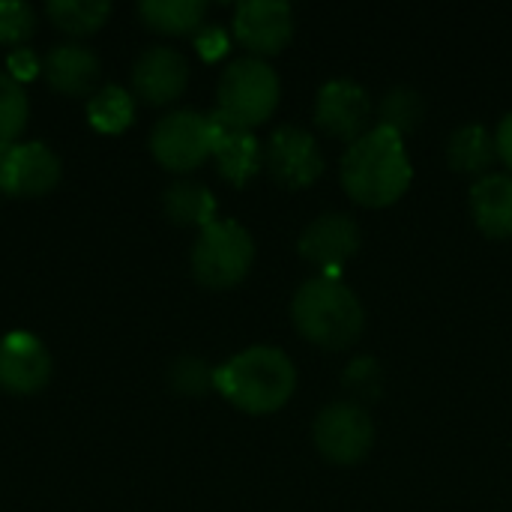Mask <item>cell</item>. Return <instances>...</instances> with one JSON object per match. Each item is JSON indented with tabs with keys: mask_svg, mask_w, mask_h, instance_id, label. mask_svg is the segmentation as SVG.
<instances>
[{
	"mask_svg": "<svg viewBox=\"0 0 512 512\" xmlns=\"http://www.w3.org/2000/svg\"><path fill=\"white\" fill-rule=\"evenodd\" d=\"M414 180V168L405 141L390 126H375L357 138L342 156L345 192L363 207L396 204Z\"/></svg>",
	"mask_w": 512,
	"mask_h": 512,
	"instance_id": "cell-1",
	"label": "cell"
},
{
	"mask_svg": "<svg viewBox=\"0 0 512 512\" xmlns=\"http://www.w3.org/2000/svg\"><path fill=\"white\" fill-rule=\"evenodd\" d=\"M213 387L243 414H273L294 396L297 369L285 351L255 345L219 366Z\"/></svg>",
	"mask_w": 512,
	"mask_h": 512,
	"instance_id": "cell-2",
	"label": "cell"
},
{
	"mask_svg": "<svg viewBox=\"0 0 512 512\" xmlns=\"http://www.w3.org/2000/svg\"><path fill=\"white\" fill-rule=\"evenodd\" d=\"M291 318L303 339L327 351H342L354 345L366 327V312L360 297L339 276H324V273L309 279L294 294Z\"/></svg>",
	"mask_w": 512,
	"mask_h": 512,
	"instance_id": "cell-3",
	"label": "cell"
},
{
	"mask_svg": "<svg viewBox=\"0 0 512 512\" xmlns=\"http://www.w3.org/2000/svg\"><path fill=\"white\" fill-rule=\"evenodd\" d=\"M255 261L252 234L234 219H216L192 246V276L213 291L234 288L246 279Z\"/></svg>",
	"mask_w": 512,
	"mask_h": 512,
	"instance_id": "cell-4",
	"label": "cell"
},
{
	"mask_svg": "<svg viewBox=\"0 0 512 512\" xmlns=\"http://www.w3.org/2000/svg\"><path fill=\"white\" fill-rule=\"evenodd\" d=\"M216 96H219V105H216L219 114L252 129L270 120V114L276 111L279 75L261 57H240L225 66Z\"/></svg>",
	"mask_w": 512,
	"mask_h": 512,
	"instance_id": "cell-5",
	"label": "cell"
},
{
	"mask_svg": "<svg viewBox=\"0 0 512 512\" xmlns=\"http://www.w3.org/2000/svg\"><path fill=\"white\" fill-rule=\"evenodd\" d=\"M312 438L327 462L357 465L375 444V423L357 402H333L315 417Z\"/></svg>",
	"mask_w": 512,
	"mask_h": 512,
	"instance_id": "cell-6",
	"label": "cell"
},
{
	"mask_svg": "<svg viewBox=\"0 0 512 512\" xmlns=\"http://www.w3.org/2000/svg\"><path fill=\"white\" fill-rule=\"evenodd\" d=\"M210 147V117L189 108L165 114L150 132L153 159L174 174L195 171L210 156Z\"/></svg>",
	"mask_w": 512,
	"mask_h": 512,
	"instance_id": "cell-7",
	"label": "cell"
},
{
	"mask_svg": "<svg viewBox=\"0 0 512 512\" xmlns=\"http://www.w3.org/2000/svg\"><path fill=\"white\" fill-rule=\"evenodd\" d=\"M264 165L273 174V180L285 189L312 186L324 174V156L315 135L291 123L273 129L264 150Z\"/></svg>",
	"mask_w": 512,
	"mask_h": 512,
	"instance_id": "cell-8",
	"label": "cell"
},
{
	"mask_svg": "<svg viewBox=\"0 0 512 512\" xmlns=\"http://www.w3.org/2000/svg\"><path fill=\"white\" fill-rule=\"evenodd\" d=\"M369 114H372L369 93L357 81L336 78V81H327L318 90L315 123L330 138L354 144L357 138H363L369 132Z\"/></svg>",
	"mask_w": 512,
	"mask_h": 512,
	"instance_id": "cell-9",
	"label": "cell"
},
{
	"mask_svg": "<svg viewBox=\"0 0 512 512\" xmlns=\"http://www.w3.org/2000/svg\"><path fill=\"white\" fill-rule=\"evenodd\" d=\"M51 381V354L27 330L0 339V390L12 396H33Z\"/></svg>",
	"mask_w": 512,
	"mask_h": 512,
	"instance_id": "cell-10",
	"label": "cell"
},
{
	"mask_svg": "<svg viewBox=\"0 0 512 512\" xmlns=\"http://www.w3.org/2000/svg\"><path fill=\"white\" fill-rule=\"evenodd\" d=\"M234 36L258 57L279 54L294 36V12L282 0H249L234 12Z\"/></svg>",
	"mask_w": 512,
	"mask_h": 512,
	"instance_id": "cell-11",
	"label": "cell"
},
{
	"mask_svg": "<svg viewBox=\"0 0 512 512\" xmlns=\"http://www.w3.org/2000/svg\"><path fill=\"white\" fill-rule=\"evenodd\" d=\"M207 117H210V141H213L210 156L216 159L219 174L234 186H246L261 171V162H264L258 138L252 135V129L228 120L219 111Z\"/></svg>",
	"mask_w": 512,
	"mask_h": 512,
	"instance_id": "cell-12",
	"label": "cell"
},
{
	"mask_svg": "<svg viewBox=\"0 0 512 512\" xmlns=\"http://www.w3.org/2000/svg\"><path fill=\"white\" fill-rule=\"evenodd\" d=\"M189 84V63L180 51L153 45L132 66V93L147 105H168L183 96Z\"/></svg>",
	"mask_w": 512,
	"mask_h": 512,
	"instance_id": "cell-13",
	"label": "cell"
},
{
	"mask_svg": "<svg viewBox=\"0 0 512 512\" xmlns=\"http://www.w3.org/2000/svg\"><path fill=\"white\" fill-rule=\"evenodd\" d=\"M297 249L309 264L321 267L324 276H336L342 264L360 249V228L345 213H327V216H318L300 234Z\"/></svg>",
	"mask_w": 512,
	"mask_h": 512,
	"instance_id": "cell-14",
	"label": "cell"
},
{
	"mask_svg": "<svg viewBox=\"0 0 512 512\" xmlns=\"http://www.w3.org/2000/svg\"><path fill=\"white\" fill-rule=\"evenodd\" d=\"M60 183V159L42 141L12 144L9 168H6V192L21 198H39L54 192Z\"/></svg>",
	"mask_w": 512,
	"mask_h": 512,
	"instance_id": "cell-15",
	"label": "cell"
},
{
	"mask_svg": "<svg viewBox=\"0 0 512 512\" xmlns=\"http://www.w3.org/2000/svg\"><path fill=\"white\" fill-rule=\"evenodd\" d=\"M42 75L48 87L60 96H93L102 66L87 45L63 42L42 57Z\"/></svg>",
	"mask_w": 512,
	"mask_h": 512,
	"instance_id": "cell-16",
	"label": "cell"
},
{
	"mask_svg": "<svg viewBox=\"0 0 512 512\" xmlns=\"http://www.w3.org/2000/svg\"><path fill=\"white\" fill-rule=\"evenodd\" d=\"M471 213L486 237H512V174H486L471 189Z\"/></svg>",
	"mask_w": 512,
	"mask_h": 512,
	"instance_id": "cell-17",
	"label": "cell"
},
{
	"mask_svg": "<svg viewBox=\"0 0 512 512\" xmlns=\"http://www.w3.org/2000/svg\"><path fill=\"white\" fill-rule=\"evenodd\" d=\"M162 207H165V216L183 228H201L204 231L207 225L216 222V198L204 183H195V180L171 183L165 189Z\"/></svg>",
	"mask_w": 512,
	"mask_h": 512,
	"instance_id": "cell-18",
	"label": "cell"
},
{
	"mask_svg": "<svg viewBox=\"0 0 512 512\" xmlns=\"http://www.w3.org/2000/svg\"><path fill=\"white\" fill-rule=\"evenodd\" d=\"M141 21L165 36H195L204 27L207 3L201 0H144L138 6Z\"/></svg>",
	"mask_w": 512,
	"mask_h": 512,
	"instance_id": "cell-19",
	"label": "cell"
},
{
	"mask_svg": "<svg viewBox=\"0 0 512 512\" xmlns=\"http://www.w3.org/2000/svg\"><path fill=\"white\" fill-rule=\"evenodd\" d=\"M447 159L453 165V171L459 174H489V168L498 159V147H495V135H489L486 126L480 123H468L459 126L450 135L447 144Z\"/></svg>",
	"mask_w": 512,
	"mask_h": 512,
	"instance_id": "cell-20",
	"label": "cell"
},
{
	"mask_svg": "<svg viewBox=\"0 0 512 512\" xmlns=\"http://www.w3.org/2000/svg\"><path fill=\"white\" fill-rule=\"evenodd\" d=\"M87 120L102 135H120L135 120V96L126 87L105 84L87 102Z\"/></svg>",
	"mask_w": 512,
	"mask_h": 512,
	"instance_id": "cell-21",
	"label": "cell"
},
{
	"mask_svg": "<svg viewBox=\"0 0 512 512\" xmlns=\"http://www.w3.org/2000/svg\"><path fill=\"white\" fill-rule=\"evenodd\" d=\"M45 15L51 18V24L60 33L81 39V36L96 33L108 21L111 3H105V0H54L45 6Z\"/></svg>",
	"mask_w": 512,
	"mask_h": 512,
	"instance_id": "cell-22",
	"label": "cell"
},
{
	"mask_svg": "<svg viewBox=\"0 0 512 512\" xmlns=\"http://www.w3.org/2000/svg\"><path fill=\"white\" fill-rule=\"evenodd\" d=\"M27 114H30V105H27L24 87L6 72H0V147L18 141V135L27 126Z\"/></svg>",
	"mask_w": 512,
	"mask_h": 512,
	"instance_id": "cell-23",
	"label": "cell"
},
{
	"mask_svg": "<svg viewBox=\"0 0 512 512\" xmlns=\"http://www.w3.org/2000/svg\"><path fill=\"white\" fill-rule=\"evenodd\" d=\"M420 120H423V99H420L417 90L393 87L384 96V102H381V126H390L405 138V132L417 129Z\"/></svg>",
	"mask_w": 512,
	"mask_h": 512,
	"instance_id": "cell-24",
	"label": "cell"
},
{
	"mask_svg": "<svg viewBox=\"0 0 512 512\" xmlns=\"http://www.w3.org/2000/svg\"><path fill=\"white\" fill-rule=\"evenodd\" d=\"M213 375L216 369H210L201 357H180L168 369V384L183 396H204L213 387Z\"/></svg>",
	"mask_w": 512,
	"mask_h": 512,
	"instance_id": "cell-25",
	"label": "cell"
},
{
	"mask_svg": "<svg viewBox=\"0 0 512 512\" xmlns=\"http://www.w3.org/2000/svg\"><path fill=\"white\" fill-rule=\"evenodd\" d=\"M36 30V12L21 0H0V45L21 48Z\"/></svg>",
	"mask_w": 512,
	"mask_h": 512,
	"instance_id": "cell-26",
	"label": "cell"
},
{
	"mask_svg": "<svg viewBox=\"0 0 512 512\" xmlns=\"http://www.w3.org/2000/svg\"><path fill=\"white\" fill-rule=\"evenodd\" d=\"M195 48L204 60H219L225 51H228V33L222 27H210L204 24L198 33H195Z\"/></svg>",
	"mask_w": 512,
	"mask_h": 512,
	"instance_id": "cell-27",
	"label": "cell"
},
{
	"mask_svg": "<svg viewBox=\"0 0 512 512\" xmlns=\"http://www.w3.org/2000/svg\"><path fill=\"white\" fill-rule=\"evenodd\" d=\"M39 72H42V57L33 54L30 48H15L9 54V78H15L18 84L36 78Z\"/></svg>",
	"mask_w": 512,
	"mask_h": 512,
	"instance_id": "cell-28",
	"label": "cell"
},
{
	"mask_svg": "<svg viewBox=\"0 0 512 512\" xmlns=\"http://www.w3.org/2000/svg\"><path fill=\"white\" fill-rule=\"evenodd\" d=\"M495 147H498V156L512 168V111L498 123V132H495Z\"/></svg>",
	"mask_w": 512,
	"mask_h": 512,
	"instance_id": "cell-29",
	"label": "cell"
},
{
	"mask_svg": "<svg viewBox=\"0 0 512 512\" xmlns=\"http://www.w3.org/2000/svg\"><path fill=\"white\" fill-rule=\"evenodd\" d=\"M9 150H12V144L0 147V195L6 192V168H9Z\"/></svg>",
	"mask_w": 512,
	"mask_h": 512,
	"instance_id": "cell-30",
	"label": "cell"
}]
</instances>
